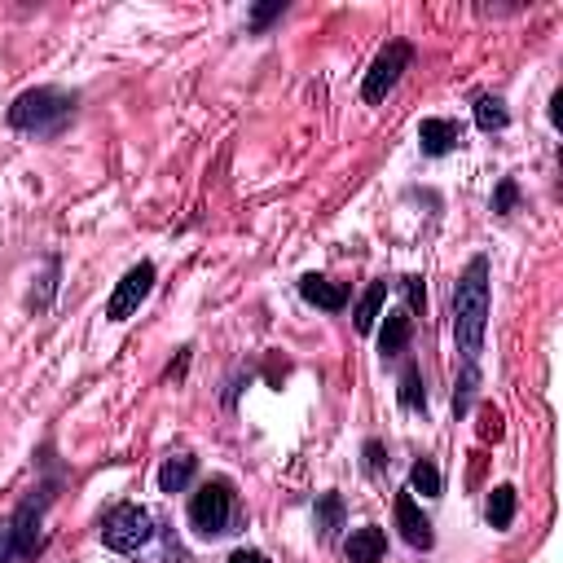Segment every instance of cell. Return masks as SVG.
Listing matches in <instances>:
<instances>
[{"instance_id":"cell-1","label":"cell","mask_w":563,"mask_h":563,"mask_svg":"<svg viewBox=\"0 0 563 563\" xmlns=\"http://www.w3.org/2000/svg\"><path fill=\"white\" fill-rule=\"evenodd\" d=\"M489 308H493V295H489V260L476 256V260L467 264V273L458 278V286H454V339H458V352L467 361H476L480 352H484Z\"/></svg>"},{"instance_id":"cell-2","label":"cell","mask_w":563,"mask_h":563,"mask_svg":"<svg viewBox=\"0 0 563 563\" xmlns=\"http://www.w3.org/2000/svg\"><path fill=\"white\" fill-rule=\"evenodd\" d=\"M71 115H75V93H66V88H27L9 106V124L18 132H36V137L62 132Z\"/></svg>"},{"instance_id":"cell-3","label":"cell","mask_w":563,"mask_h":563,"mask_svg":"<svg viewBox=\"0 0 563 563\" xmlns=\"http://www.w3.org/2000/svg\"><path fill=\"white\" fill-rule=\"evenodd\" d=\"M150 537H154V520H150L146 506H137V502L115 506L102 520V542H106V550H115V555H132V550H141Z\"/></svg>"},{"instance_id":"cell-4","label":"cell","mask_w":563,"mask_h":563,"mask_svg":"<svg viewBox=\"0 0 563 563\" xmlns=\"http://www.w3.org/2000/svg\"><path fill=\"white\" fill-rule=\"evenodd\" d=\"M410 62H414V44L410 40H392V44H383L379 49V58L370 62V71H366V84H361V97L374 106V102H383V97L392 93L396 84H401V75L410 71Z\"/></svg>"},{"instance_id":"cell-5","label":"cell","mask_w":563,"mask_h":563,"mask_svg":"<svg viewBox=\"0 0 563 563\" xmlns=\"http://www.w3.org/2000/svg\"><path fill=\"white\" fill-rule=\"evenodd\" d=\"M234 520V493L225 480H207L190 502V528L198 537H220Z\"/></svg>"},{"instance_id":"cell-6","label":"cell","mask_w":563,"mask_h":563,"mask_svg":"<svg viewBox=\"0 0 563 563\" xmlns=\"http://www.w3.org/2000/svg\"><path fill=\"white\" fill-rule=\"evenodd\" d=\"M154 291V264L150 260H141V264H132V269L119 278L115 286V295H110V304H106V317L110 322H128L132 313L141 308V300Z\"/></svg>"},{"instance_id":"cell-7","label":"cell","mask_w":563,"mask_h":563,"mask_svg":"<svg viewBox=\"0 0 563 563\" xmlns=\"http://www.w3.org/2000/svg\"><path fill=\"white\" fill-rule=\"evenodd\" d=\"M396 528H401V537H405V542H410L414 550H432V546H436L432 520L418 511V502L410 498V493H401V498H396Z\"/></svg>"},{"instance_id":"cell-8","label":"cell","mask_w":563,"mask_h":563,"mask_svg":"<svg viewBox=\"0 0 563 563\" xmlns=\"http://www.w3.org/2000/svg\"><path fill=\"white\" fill-rule=\"evenodd\" d=\"M458 141H462V128L454 119H423L418 124V146H423V154H432V159L458 150Z\"/></svg>"},{"instance_id":"cell-9","label":"cell","mask_w":563,"mask_h":563,"mask_svg":"<svg viewBox=\"0 0 563 563\" xmlns=\"http://www.w3.org/2000/svg\"><path fill=\"white\" fill-rule=\"evenodd\" d=\"M300 295L308 304L326 308V313H339V308L348 304V286L344 282H330V278H322V273H304V278H300Z\"/></svg>"},{"instance_id":"cell-10","label":"cell","mask_w":563,"mask_h":563,"mask_svg":"<svg viewBox=\"0 0 563 563\" xmlns=\"http://www.w3.org/2000/svg\"><path fill=\"white\" fill-rule=\"evenodd\" d=\"M344 555L352 563H379L383 555H388V533H383V528H374V524L357 528V533L344 542Z\"/></svg>"},{"instance_id":"cell-11","label":"cell","mask_w":563,"mask_h":563,"mask_svg":"<svg viewBox=\"0 0 563 563\" xmlns=\"http://www.w3.org/2000/svg\"><path fill=\"white\" fill-rule=\"evenodd\" d=\"M410 335H414V317L405 313V308H392L388 322L379 330V352L383 357H401V352L410 348Z\"/></svg>"},{"instance_id":"cell-12","label":"cell","mask_w":563,"mask_h":563,"mask_svg":"<svg viewBox=\"0 0 563 563\" xmlns=\"http://www.w3.org/2000/svg\"><path fill=\"white\" fill-rule=\"evenodd\" d=\"M383 304H388V282H370L366 295L357 300V313H352V326L361 330V335H370L374 322L383 317Z\"/></svg>"},{"instance_id":"cell-13","label":"cell","mask_w":563,"mask_h":563,"mask_svg":"<svg viewBox=\"0 0 563 563\" xmlns=\"http://www.w3.org/2000/svg\"><path fill=\"white\" fill-rule=\"evenodd\" d=\"M313 524H317V537L330 542V537L344 528V498H339V493H322L313 506Z\"/></svg>"},{"instance_id":"cell-14","label":"cell","mask_w":563,"mask_h":563,"mask_svg":"<svg viewBox=\"0 0 563 563\" xmlns=\"http://www.w3.org/2000/svg\"><path fill=\"white\" fill-rule=\"evenodd\" d=\"M194 467H198V462H194L190 454H172V458L159 467V489H163V493H181L185 484L194 480Z\"/></svg>"},{"instance_id":"cell-15","label":"cell","mask_w":563,"mask_h":563,"mask_svg":"<svg viewBox=\"0 0 563 563\" xmlns=\"http://www.w3.org/2000/svg\"><path fill=\"white\" fill-rule=\"evenodd\" d=\"M511 520H515V489H511V484H498V489L489 493V528L506 533Z\"/></svg>"},{"instance_id":"cell-16","label":"cell","mask_w":563,"mask_h":563,"mask_svg":"<svg viewBox=\"0 0 563 563\" xmlns=\"http://www.w3.org/2000/svg\"><path fill=\"white\" fill-rule=\"evenodd\" d=\"M401 405L405 410H427V383H423V370H418L414 361L401 374Z\"/></svg>"},{"instance_id":"cell-17","label":"cell","mask_w":563,"mask_h":563,"mask_svg":"<svg viewBox=\"0 0 563 563\" xmlns=\"http://www.w3.org/2000/svg\"><path fill=\"white\" fill-rule=\"evenodd\" d=\"M410 493H423V498H440V471L436 462L418 458L414 471H410Z\"/></svg>"},{"instance_id":"cell-18","label":"cell","mask_w":563,"mask_h":563,"mask_svg":"<svg viewBox=\"0 0 563 563\" xmlns=\"http://www.w3.org/2000/svg\"><path fill=\"white\" fill-rule=\"evenodd\" d=\"M506 106H502V97H476V124L484 132H502L506 128Z\"/></svg>"},{"instance_id":"cell-19","label":"cell","mask_w":563,"mask_h":563,"mask_svg":"<svg viewBox=\"0 0 563 563\" xmlns=\"http://www.w3.org/2000/svg\"><path fill=\"white\" fill-rule=\"evenodd\" d=\"M520 203V185L511 181V176H506V181L498 185V194H493V212L498 216H511V207Z\"/></svg>"},{"instance_id":"cell-20","label":"cell","mask_w":563,"mask_h":563,"mask_svg":"<svg viewBox=\"0 0 563 563\" xmlns=\"http://www.w3.org/2000/svg\"><path fill=\"white\" fill-rule=\"evenodd\" d=\"M282 14H286V5H282V0H273V5H260L256 14H251V31H264L273 18H282Z\"/></svg>"},{"instance_id":"cell-21","label":"cell","mask_w":563,"mask_h":563,"mask_svg":"<svg viewBox=\"0 0 563 563\" xmlns=\"http://www.w3.org/2000/svg\"><path fill=\"white\" fill-rule=\"evenodd\" d=\"M401 286H405V300H410V308H405V313H418V308L427 304V295H423V278H401Z\"/></svg>"},{"instance_id":"cell-22","label":"cell","mask_w":563,"mask_h":563,"mask_svg":"<svg viewBox=\"0 0 563 563\" xmlns=\"http://www.w3.org/2000/svg\"><path fill=\"white\" fill-rule=\"evenodd\" d=\"M480 436L484 440H502V414L498 410H484L480 414Z\"/></svg>"},{"instance_id":"cell-23","label":"cell","mask_w":563,"mask_h":563,"mask_svg":"<svg viewBox=\"0 0 563 563\" xmlns=\"http://www.w3.org/2000/svg\"><path fill=\"white\" fill-rule=\"evenodd\" d=\"M366 467L383 471V445H379V440H370V445H366Z\"/></svg>"},{"instance_id":"cell-24","label":"cell","mask_w":563,"mask_h":563,"mask_svg":"<svg viewBox=\"0 0 563 563\" xmlns=\"http://www.w3.org/2000/svg\"><path fill=\"white\" fill-rule=\"evenodd\" d=\"M229 563H264V555H256V550H234Z\"/></svg>"},{"instance_id":"cell-25","label":"cell","mask_w":563,"mask_h":563,"mask_svg":"<svg viewBox=\"0 0 563 563\" xmlns=\"http://www.w3.org/2000/svg\"><path fill=\"white\" fill-rule=\"evenodd\" d=\"M0 533H5V524H0Z\"/></svg>"}]
</instances>
